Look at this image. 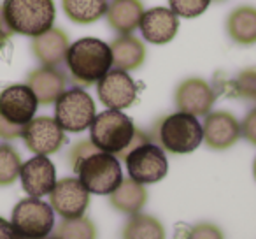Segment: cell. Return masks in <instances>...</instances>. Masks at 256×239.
<instances>
[{"label":"cell","instance_id":"cell-9","mask_svg":"<svg viewBox=\"0 0 256 239\" xmlns=\"http://www.w3.org/2000/svg\"><path fill=\"white\" fill-rule=\"evenodd\" d=\"M51 207L64 218L84 216L90 206V192L78 178H64L56 181L50 193Z\"/></svg>","mask_w":256,"mask_h":239},{"label":"cell","instance_id":"cell-3","mask_svg":"<svg viewBox=\"0 0 256 239\" xmlns=\"http://www.w3.org/2000/svg\"><path fill=\"white\" fill-rule=\"evenodd\" d=\"M4 18L11 30L37 37L53 27L54 4L53 0H6Z\"/></svg>","mask_w":256,"mask_h":239},{"label":"cell","instance_id":"cell-2","mask_svg":"<svg viewBox=\"0 0 256 239\" xmlns=\"http://www.w3.org/2000/svg\"><path fill=\"white\" fill-rule=\"evenodd\" d=\"M67 65L78 81L90 85L100 81L112 67V51L104 41L84 37L68 46Z\"/></svg>","mask_w":256,"mask_h":239},{"label":"cell","instance_id":"cell-26","mask_svg":"<svg viewBox=\"0 0 256 239\" xmlns=\"http://www.w3.org/2000/svg\"><path fill=\"white\" fill-rule=\"evenodd\" d=\"M22 171L20 155L11 146H0V185H11Z\"/></svg>","mask_w":256,"mask_h":239},{"label":"cell","instance_id":"cell-27","mask_svg":"<svg viewBox=\"0 0 256 239\" xmlns=\"http://www.w3.org/2000/svg\"><path fill=\"white\" fill-rule=\"evenodd\" d=\"M234 93L242 99L256 102V69L242 71L234 81Z\"/></svg>","mask_w":256,"mask_h":239},{"label":"cell","instance_id":"cell-35","mask_svg":"<svg viewBox=\"0 0 256 239\" xmlns=\"http://www.w3.org/2000/svg\"><path fill=\"white\" fill-rule=\"evenodd\" d=\"M53 239H58V237H53Z\"/></svg>","mask_w":256,"mask_h":239},{"label":"cell","instance_id":"cell-17","mask_svg":"<svg viewBox=\"0 0 256 239\" xmlns=\"http://www.w3.org/2000/svg\"><path fill=\"white\" fill-rule=\"evenodd\" d=\"M28 88L37 97V102L40 104L56 102L58 97L65 90V78L62 72L54 71L53 67H44L30 74Z\"/></svg>","mask_w":256,"mask_h":239},{"label":"cell","instance_id":"cell-20","mask_svg":"<svg viewBox=\"0 0 256 239\" xmlns=\"http://www.w3.org/2000/svg\"><path fill=\"white\" fill-rule=\"evenodd\" d=\"M110 51H112V65L124 72L140 67L146 58L144 44H140V41L134 36H123L116 39L110 46Z\"/></svg>","mask_w":256,"mask_h":239},{"label":"cell","instance_id":"cell-4","mask_svg":"<svg viewBox=\"0 0 256 239\" xmlns=\"http://www.w3.org/2000/svg\"><path fill=\"white\" fill-rule=\"evenodd\" d=\"M74 171L78 172V179L84 185V188L96 195H110L123 181L118 158L100 150L82 158Z\"/></svg>","mask_w":256,"mask_h":239},{"label":"cell","instance_id":"cell-8","mask_svg":"<svg viewBox=\"0 0 256 239\" xmlns=\"http://www.w3.org/2000/svg\"><path fill=\"white\" fill-rule=\"evenodd\" d=\"M128 174L134 181L140 185L156 183L167 176L168 162L165 157V151L160 146L151 143H144L140 146L134 148L124 157Z\"/></svg>","mask_w":256,"mask_h":239},{"label":"cell","instance_id":"cell-5","mask_svg":"<svg viewBox=\"0 0 256 239\" xmlns=\"http://www.w3.org/2000/svg\"><path fill=\"white\" fill-rule=\"evenodd\" d=\"M204 130L196 116L176 113L167 116L160 125V143L170 153H192L202 144Z\"/></svg>","mask_w":256,"mask_h":239},{"label":"cell","instance_id":"cell-10","mask_svg":"<svg viewBox=\"0 0 256 239\" xmlns=\"http://www.w3.org/2000/svg\"><path fill=\"white\" fill-rule=\"evenodd\" d=\"M22 136L30 151H34L36 155H44V157L60 150L65 141L64 129L58 125V122L54 118H48V116L30 120L23 127Z\"/></svg>","mask_w":256,"mask_h":239},{"label":"cell","instance_id":"cell-7","mask_svg":"<svg viewBox=\"0 0 256 239\" xmlns=\"http://www.w3.org/2000/svg\"><path fill=\"white\" fill-rule=\"evenodd\" d=\"M95 102L84 90H68L56 100V116L54 120L64 130L82 132L95 120Z\"/></svg>","mask_w":256,"mask_h":239},{"label":"cell","instance_id":"cell-34","mask_svg":"<svg viewBox=\"0 0 256 239\" xmlns=\"http://www.w3.org/2000/svg\"><path fill=\"white\" fill-rule=\"evenodd\" d=\"M252 174H254V179H256V158H254V164H252Z\"/></svg>","mask_w":256,"mask_h":239},{"label":"cell","instance_id":"cell-30","mask_svg":"<svg viewBox=\"0 0 256 239\" xmlns=\"http://www.w3.org/2000/svg\"><path fill=\"white\" fill-rule=\"evenodd\" d=\"M96 150H98V148H96L95 144L92 143V141H82V143L76 144V146L72 148V151H70L72 167H76V165H78L79 162L82 160V158H86L88 155L95 153Z\"/></svg>","mask_w":256,"mask_h":239},{"label":"cell","instance_id":"cell-22","mask_svg":"<svg viewBox=\"0 0 256 239\" xmlns=\"http://www.w3.org/2000/svg\"><path fill=\"white\" fill-rule=\"evenodd\" d=\"M123 239H165V227L151 214L137 213L123 227Z\"/></svg>","mask_w":256,"mask_h":239},{"label":"cell","instance_id":"cell-6","mask_svg":"<svg viewBox=\"0 0 256 239\" xmlns=\"http://www.w3.org/2000/svg\"><path fill=\"white\" fill-rule=\"evenodd\" d=\"M11 223L23 239H46L54 227L53 207L37 197L23 199L12 209Z\"/></svg>","mask_w":256,"mask_h":239},{"label":"cell","instance_id":"cell-11","mask_svg":"<svg viewBox=\"0 0 256 239\" xmlns=\"http://www.w3.org/2000/svg\"><path fill=\"white\" fill-rule=\"evenodd\" d=\"M37 97L28 85H14L0 93V116L12 125L25 127L37 111Z\"/></svg>","mask_w":256,"mask_h":239},{"label":"cell","instance_id":"cell-31","mask_svg":"<svg viewBox=\"0 0 256 239\" xmlns=\"http://www.w3.org/2000/svg\"><path fill=\"white\" fill-rule=\"evenodd\" d=\"M240 134L249 141V143L256 144V107L248 113L244 118V122L240 125Z\"/></svg>","mask_w":256,"mask_h":239},{"label":"cell","instance_id":"cell-14","mask_svg":"<svg viewBox=\"0 0 256 239\" xmlns=\"http://www.w3.org/2000/svg\"><path fill=\"white\" fill-rule=\"evenodd\" d=\"M202 130L204 141L212 150H226L240 137V123L235 120V116L224 111L207 114Z\"/></svg>","mask_w":256,"mask_h":239},{"label":"cell","instance_id":"cell-13","mask_svg":"<svg viewBox=\"0 0 256 239\" xmlns=\"http://www.w3.org/2000/svg\"><path fill=\"white\" fill-rule=\"evenodd\" d=\"M23 190L30 197H44L51 193L53 186L56 185V171H54L53 162L44 155L30 158L28 162L22 164L20 171Z\"/></svg>","mask_w":256,"mask_h":239},{"label":"cell","instance_id":"cell-16","mask_svg":"<svg viewBox=\"0 0 256 239\" xmlns=\"http://www.w3.org/2000/svg\"><path fill=\"white\" fill-rule=\"evenodd\" d=\"M139 27L148 43L165 44L176 37L179 29V20L178 15L172 13L170 9L154 8L142 13Z\"/></svg>","mask_w":256,"mask_h":239},{"label":"cell","instance_id":"cell-21","mask_svg":"<svg viewBox=\"0 0 256 239\" xmlns=\"http://www.w3.org/2000/svg\"><path fill=\"white\" fill-rule=\"evenodd\" d=\"M109 23L121 34L132 32L142 18V6L137 0H114L107 8Z\"/></svg>","mask_w":256,"mask_h":239},{"label":"cell","instance_id":"cell-1","mask_svg":"<svg viewBox=\"0 0 256 239\" xmlns=\"http://www.w3.org/2000/svg\"><path fill=\"white\" fill-rule=\"evenodd\" d=\"M90 137L100 151L121 157H126L134 148L148 143V137L136 129L132 120L116 109L96 114L90 125Z\"/></svg>","mask_w":256,"mask_h":239},{"label":"cell","instance_id":"cell-24","mask_svg":"<svg viewBox=\"0 0 256 239\" xmlns=\"http://www.w3.org/2000/svg\"><path fill=\"white\" fill-rule=\"evenodd\" d=\"M107 8V0H64L67 16L78 23H90L102 18Z\"/></svg>","mask_w":256,"mask_h":239},{"label":"cell","instance_id":"cell-18","mask_svg":"<svg viewBox=\"0 0 256 239\" xmlns=\"http://www.w3.org/2000/svg\"><path fill=\"white\" fill-rule=\"evenodd\" d=\"M34 51L37 58L42 62L46 67H54L58 65L68 51V41L62 30L50 29L48 32L40 34L34 41Z\"/></svg>","mask_w":256,"mask_h":239},{"label":"cell","instance_id":"cell-12","mask_svg":"<svg viewBox=\"0 0 256 239\" xmlns=\"http://www.w3.org/2000/svg\"><path fill=\"white\" fill-rule=\"evenodd\" d=\"M96 90H98V97L104 106L116 111L132 106L137 97V85L128 76V72L120 71V69L107 72L98 81Z\"/></svg>","mask_w":256,"mask_h":239},{"label":"cell","instance_id":"cell-33","mask_svg":"<svg viewBox=\"0 0 256 239\" xmlns=\"http://www.w3.org/2000/svg\"><path fill=\"white\" fill-rule=\"evenodd\" d=\"M0 239H23V237L16 232V228L12 227L11 221H8L6 218L0 216Z\"/></svg>","mask_w":256,"mask_h":239},{"label":"cell","instance_id":"cell-28","mask_svg":"<svg viewBox=\"0 0 256 239\" xmlns=\"http://www.w3.org/2000/svg\"><path fill=\"white\" fill-rule=\"evenodd\" d=\"M168 4H170V11L178 16L196 18L209 8L210 0H168Z\"/></svg>","mask_w":256,"mask_h":239},{"label":"cell","instance_id":"cell-15","mask_svg":"<svg viewBox=\"0 0 256 239\" xmlns=\"http://www.w3.org/2000/svg\"><path fill=\"white\" fill-rule=\"evenodd\" d=\"M214 99L216 95H214L212 88L204 79L198 78L186 79L176 90V104H178L179 111L193 114V116L209 114Z\"/></svg>","mask_w":256,"mask_h":239},{"label":"cell","instance_id":"cell-25","mask_svg":"<svg viewBox=\"0 0 256 239\" xmlns=\"http://www.w3.org/2000/svg\"><path fill=\"white\" fill-rule=\"evenodd\" d=\"M58 239H96V227L90 218H64L56 227Z\"/></svg>","mask_w":256,"mask_h":239},{"label":"cell","instance_id":"cell-19","mask_svg":"<svg viewBox=\"0 0 256 239\" xmlns=\"http://www.w3.org/2000/svg\"><path fill=\"white\" fill-rule=\"evenodd\" d=\"M110 204L116 207L118 211L126 214H137L140 213L144 206L148 202V192L144 188V185L130 179H123L120 183L116 190L110 193Z\"/></svg>","mask_w":256,"mask_h":239},{"label":"cell","instance_id":"cell-32","mask_svg":"<svg viewBox=\"0 0 256 239\" xmlns=\"http://www.w3.org/2000/svg\"><path fill=\"white\" fill-rule=\"evenodd\" d=\"M23 134V127L12 125V123L6 122L4 118L0 116V137H6V139H12V137H18Z\"/></svg>","mask_w":256,"mask_h":239},{"label":"cell","instance_id":"cell-29","mask_svg":"<svg viewBox=\"0 0 256 239\" xmlns=\"http://www.w3.org/2000/svg\"><path fill=\"white\" fill-rule=\"evenodd\" d=\"M186 239H224V237L218 225L209 223V221H202V223L190 228Z\"/></svg>","mask_w":256,"mask_h":239},{"label":"cell","instance_id":"cell-23","mask_svg":"<svg viewBox=\"0 0 256 239\" xmlns=\"http://www.w3.org/2000/svg\"><path fill=\"white\" fill-rule=\"evenodd\" d=\"M228 34L240 44L256 43V9L240 8L228 18Z\"/></svg>","mask_w":256,"mask_h":239}]
</instances>
